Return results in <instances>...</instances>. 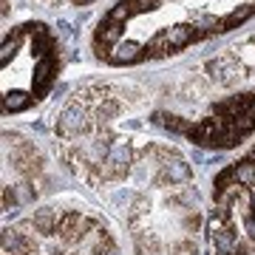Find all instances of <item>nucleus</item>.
Returning a JSON list of instances; mask_svg holds the SVG:
<instances>
[{
    "mask_svg": "<svg viewBox=\"0 0 255 255\" xmlns=\"http://www.w3.org/2000/svg\"><path fill=\"white\" fill-rule=\"evenodd\" d=\"M88 128H91V122H88V114H85L82 105H68L57 119V133L60 136H80Z\"/></svg>",
    "mask_w": 255,
    "mask_h": 255,
    "instance_id": "nucleus-1",
    "label": "nucleus"
},
{
    "mask_svg": "<svg viewBox=\"0 0 255 255\" xmlns=\"http://www.w3.org/2000/svg\"><path fill=\"white\" fill-rule=\"evenodd\" d=\"M207 74L216 82H221V85H230V82H236L241 77V65H236L233 57H219V60L207 63Z\"/></svg>",
    "mask_w": 255,
    "mask_h": 255,
    "instance_id": "nucleus-2",
    "label": "nucleus"
},
{
    "mask_svg": "<svg viewBox=\"0 0 255 255\" xmlns=\"http://www.w3.org/2000/svg\"><path fill=\"white\" fill-rule=\"evenodd\" d=\"M128 162H130V147L125 142H117V145H111L108 156H105V164H111V176L122 173L128 170Z\"/></svg>",
    "mask_w": 255,
    "mask_h": 255,
    "instance_id": "nucleus-3",
    "label": "nucleus"
},
{
    "mask_svg": "<svg viewBox=\"0 0 255 255\" xmlns=\"http://www.w3.org/2000/svg\"><path fill=\"white\" fill-rule=\"evenodd\" d=\"M142 57H145V48L139 46V43H133V40H125V43H119V46L114 48L111 60H114V63H136Z\"/></svg>",
    "mask_w": 255,
    "mask_h": 255,
    "instance_id": "nucleus-4",
    "label": "nucleus"
},
{
    "mask_svg": "<svg viewBox=\"0 0 255 255\" xmlns=\"http://www.w3.org/2000/svg\"><path fill=\"white\" fill-rule=\"evenodd\" d=\"M162 34H164V40H167L170 48H184L187 43L196 40V28L193 26H173V28H167V31H162Z\"/></svg>",
    "mask_w": 255,
    "mask_h": 255,
    "instance_id": "nucleus-5",
    "label": "nucleus"
},
{
    "mask_svg": "<svg viewBox=\"0 0 255 255\" xmlns=\"http://www.w3.org/2000/svg\"><path fill=\"white\" fill-rule=\"evenodd\" d=\"M119 37H122V26L119 23L108 20L105 26H100V31H97V48H102L100 57L105 54V46H119Z\"/></svg>",
    "mask_w": 255,
    "mask_h": 255,
    "instance_id": "nucleus-6",
    "label": "nucleus"
},
{
    "mask_svg": "<svg viewBox=\"0 0 255 255\" xmlns=\"http://www.w3.org/2000/svg\"><path fill=\"white\" fill-rule=\"evenodd\" d=\"M164 179H170V182H176V184L187 182V179H190V164L182 162L179 156H170V159L164 162Z\"/></svg>",
    "mask_w": 255,
    "mask_h": 255,
    "instance_id": "nucleus-7",
    "label": "nucleus"
},
{
    "mask_svg": "<svg viewBox=\"0 0 255 255\" xmlns=\"http://www.w3.org/2000/svg\"><path fill=\"white\" fill-rule=\"evenodd\" d=\"M213 250H216V255H236V250H238L236 233H233L230 227H224L221 233H216V236H213Z\"/></svg>",
    "mask_w": 255,
    "mask_h": 255,
    "instance_id": "nucleus-8",
    "label": "nucleus"
},
{
    "mask_svg": "<svg viewBox=\"0 0 255 255\" xmlns=\"http://www.w3.org/2000/svg\"><path fill=\"white\" fill-rule=\"evenodd\" d=\"M57 224H60V213H57V210L46 207V210H37L34 213V227L40 230L43 236H51L57 230Z\"/></svg>",
    "mask_w": 255,
    "mask_h": 255,
    "instance_id": "nucleus-9",
    "label": "nucleus"
},
{
    "mask_svg": "<svg viewBox=\"0 0 255 255\" xmlns=\"http://www.w3.org/2000/svg\"><path fill=\"white\" fill-rule=\"evenodd\" d=\"M253 14V6H241V9H236V11H230L227 17H221L219 20V26H216V31H230V28H236V26H241L247 17Z\"/></svg>",
    "mask_w": 255,
    "mask_h": 255,
    "instance_id": "nucleus-10",
    "label": "nucleus"
},
{
    "mask_svg": "<svg viewBox=\"0 0 255 255\" xmlns=\"http://www.w3.org/2000/svg\"><path fill=\"white\" fill-rule=\"evenodd\" d=\"M51 74H54V60L51 57H43L34 68V88L37 91H43L48 82H51Z\"/></svg>",
    "mask_w": 255,
    "mask_h": 255,
    "instance_id": "nucleus-11",
    "label": "nucleus"
},
{
    "mask_svg": "<svg viewBox=\"0 0 255 255\" xmlns=\"http://www.w3.org/2000/svg\"><path fill=\"white\" fill-rule=\"evenodd\" d=\"M31 105V94L26 91H9L6 97H3V111L9 114V111H23Z\"/></svg>",
    "mask_w": 255,
    "mask_h": 255,
    "instance_id": "nucleus-12",
    "label": "nucleus"
},
{
    "mask_svg": "<svg viewBox=\"0 0 255 255\" xmlns=\"http://www.w3.org/2000/svg\"><path fill=\"white\" fill-rule=\"evenodd\" d=\"M233 179H236V184H253L255 182V162L253 159L236 164L233 167Z\"/></svg>",
    "mask_w": 255,
    "mask_h": 255,
    "instance_id": "nucleus-13",
    "label": "nucleus"
},
{
    "mask_svg": "<svg viewBox=\"0 0 255 255\" xmlns=\"http://www.w3.org/2000/svg\"><path fill=\"white\" fill-rule=\"evenodd\" d=\"M247 102H253V100H250V97H236V100H230V102H219V105H213V111L221 114V117H224V114H236V119H238V114L247 108Z\"/></svg>",
    "mask_w": 255,
    "mask_h": 255,
    "instance_id": "nucleus-14",
    "label": "nucleus"
},
{
    "mask_svg": "<svg viewBox=\"0 0 255 255\" xmlns=\"http://www.w3.org/2000/svg\"><path fill=\"white\" fill-rule=\"evenodd\" d=\"M156 122L164 125L167 130H173V133H190V130H193V125L182 122L179 117H167V114H156Z\"/></svg>",
    "mask_w": 255,
    "mask_h": 255,
    "instance_id": "nucleus-15",
    "label": "nucleus"
},
{
    "mask_svg": "<svg viewBox=\"0 0 255 255\" xmlns=\"http://www.w3.org/2000/svg\"><path fill=\"white\" fill-rule=\"evenodd\" d=\"M136 11V6H133V0H122V3H117L114 9H111L108 20H114V23H125L130 14Z\"/></svg>",
    "mask_w": 255,
    "mask_h": 255,
    "instance_id": "nucleus-16",
    "label": "nucleus"
},
{
    "mask_svg": "<svg viewBox=\"0 0 255 255\" xmlns=\"http://www.w3.org/2000/svg\"><path fill=\"white\" fill-rule=\"evenodd\" d=\"M20 34H23V31H14V37H9V40L3 43V48H0V63H3V65L9 63V57L14 54V51H17V46H20Z\"/></svg>",
    "mask_w": 255,
    "mask_h": 255,
    "instance_id": "nucleus-17",
    "label": "nucleus"
},
{
    "mask_svg": "<svg viewBox=\"0 0 255 255\" xmlns=\"http://www.w3.org/2000/svg\"><path fill=\"white\" fill-rule=\"evenodd\" d=\"M119 111V105L114 100H108V102H102L100 108H97V114H94V119H97V125H102V122H108L114 114Z\"/></svg>",
    "mask_w": 255,
    "mask_h": 255,
    "instance_id": "nucleus-18",
    "label": "nucleus"
},
{
    "mask_svg": "<svg viewBox=\"0 0 255 255\" xmlns=\"http://www.w3.org/2000/svg\"><path fill=\"white\" fill-rule=\"evenodd\" d=\"M14 196H17V201H31L34 190H28V184H20V187H14Z\"/></svg>",
    "mask_w": 255,
    "mask_h": 255,
    "instance_id": "nucleus-19",
    "label": "nucleus"
},
{
    "mask_svg": "<svg viewBox=\"0 0 255 255\" xmlns=\"http://www.w3.org/2000/svg\"><path fill=\"white\" fill-rule=\"evenodd\" d=\"M173 255H199V250H196L190 241H184V244H179V247L173 250Z\"/></svg>",
    "mask_w": 255,
    "mask_h": 255,
    "instance_id": "nucleus-20",
    "label": "nucleus"
},
{
    "mask_svg": "<svg viewBox=\"0 0 255 255\" xmlns=\"http://www.w3.org/2000/svg\"><path fill=\"white\" fill-rule=\"evenodd\" d=\"M244 233L250 241H255V216H247L244 219Z\"/></svg>",
    "mask_w": 255,
    "mask_h": 255,
    "instance_id": "nucleus-21",
    "label": "nucleus"
},
{
    "mask_svg": "<svg viewBox=\"0 0 255 255\" xmlns=\"http://www.w3.org/2000/svg\"><path fill=\"white\" fill-rule=\"evenodd\" d=\"M133 6H136V11H147V9H156L159 0H133Z\"/></svg>",
    "mask_w": 255,
    "mask_h": 255,
    "instance_id": "nucleus-22",
    "label": "nucleus"
},
{
    "mask_svg": "<svg viewBox=\"0 0 255 255\" xmlns=\"http://www.w3.org/2000/svg\"><path fill=\"white\" fill-rule=\"evenodd\" d=\"M0 11H3V14L9 11V0H0Z\"/></svg>",
    "mask_w": 255,
    "mask_h": 255,
    "instance_id": "nucleus-23",
    "label": "nucleus"
},
{
    "mask_svg": "<svg viewBox=\"0 0 255 255\" xmlns=\"http://www.w3.org/2000/svg\"><path fill=\"white\" fill-rule=\"evenodd\" d=\"M250 111H253V117H255V97H253V102H250Z\"/></svg>",
    "mask_w": 255,
    "mask_h": 255,
    "instance_id": "nucleus-24",
    "label": "nucleus"
},
{
    "mask_svg": "<svg viewBox=\"0 0 255 255\" xmlns=\"http://www.w3.org/2000/svg\"><path fill=\"white\" fill-rule=\"evenodd\" d=\"M105 255H119V253H117V250H111V253H105Z\"/></svg>",
    "mask_w": 255,
    "mask_h": 255,
    "instance_id": "nucleus-25",
    "label": "nucleus"
},
{
    "mask_svg": "<svg viewBox=\"0 0 255 255\" xmlns=\"http://www.w3.org/2000/svg\"><path fill=\"white\" fill-rule=\"evenodd\" d=\"M77 3H91V0H77Z\"/></svg>",
    "mask_w": 255,
    "mask_h": 255,
    "instance_id": "nucleus-26",
    "label": "nucleus"
},
{
    "mask_svg": "<svg viewBox=\"0 0 255 255\" xmlns=\"http://www.w3.org/2000/svg\"><path fill=\"white\" fill-rule=\"evenodd\" d=\"M253 210H255V193H253Z\"/></svg>",
    "mask_w": 255,
    "mask_h": 255,
    "instance_id": "nucleus-27",
    "label": "nucleus"
},
{
    "mask_svg": "<svg viewBox=\"0 0 255 255\" xmlns=\"http://www.w3.org/2000/svg\"><path fill=\"white\" fill-rule=\"evenodd\" d=\"M253 14H255V3H253Z\"/></svg>",
    "mask_w": 255,
    "mask_h": 255,
    "instance_id": "nucleus-28",
    "label": "nucleus"
},
{
    "mask_svg": "<svg viewBox=\"0 0 255 255\" xmlns=\"http://www.w3.org/2000/svg\"><path fill=\"white\" fill-rule=\"evenodd\" d=\"M250 255H255V253H250Z\"/></svg>",
    "mask_w": 255,
    "mask_h": 255,
    "instance_id": "nucleus-29",
    "label": "nucleus"
}]
</instances>
